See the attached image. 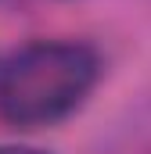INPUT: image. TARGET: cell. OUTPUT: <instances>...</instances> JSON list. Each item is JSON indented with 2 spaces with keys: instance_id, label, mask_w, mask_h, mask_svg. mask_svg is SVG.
<instances>
[{
  "instance_id": "6da1fadb",
  "label": "cell",
  "mask_w": 151,
  "mask_h": 154,
  "mask_svg": "<svg viewBox=\"0 0 151 154\" xmlns=\"http://www.w3.org/2000/svg\"><path fill=\"white\" fill-rule=\"evenodd\" d=\"M101 79V57L79 39H36L0 65V118L47 129L76 115Z\"/></svg>"
},
{
  "instance_id": "7a4b0ae2",
  "label": "cell",
  "mask_w": 151,
  "mask_h": 154,
  "mask_svg": "<svg viewBox=\"0 0 151 154\" xmlns=\"http://www.w3.org/2000/svg\"><path fill=\"white\" fill-rule=\"evenodd\" d=\"M0 154H43L36 147H18V143H0Z\"/></svg>"
}]
</instances>
